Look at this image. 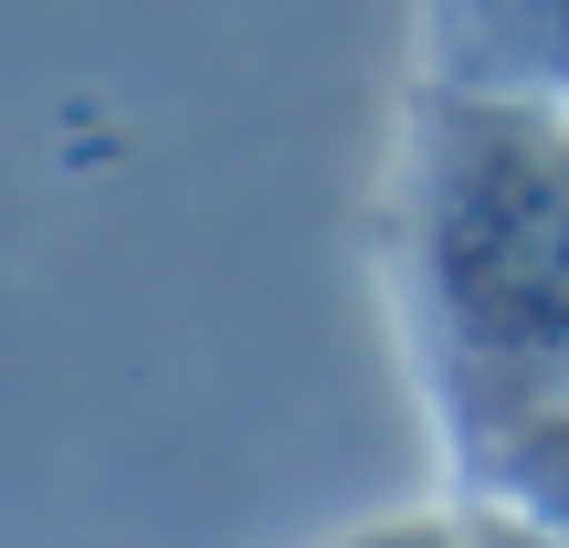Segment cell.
Masks as SVG:
<instances>
[{"instance_id":"6da1fadb","label":"cell","mask_w":569,"mask_h":548,"mask_svg":"<svg viewBox=\"0 0 569 548\" xmlns=\"http://www.w3.org/2000/svg\"><path fill=\"white\" fill-rule=\"evenodd\" d=\"M390 285L453 475L569 411V106L422 74L390 159Z\"/></svg>"},{"instance_id":"7a4b0ae2","label":"cell","mask_w":569,"mask_h":548,"mask_svg":"<svg viewBox=\"0 0 569 548\" xmlns=\"http://www.w3.org/2000/svg\"><path fill=\"white\" fill-rule=\"evenodd\" d=\"M422 74L569 106V0H432L422 11Z\"/></svg>"},{"instance_id":"3957f363","label":"cell","mask_w":569,"mask_h":548,"mask_svg":"<svg viewBox=\"0 0 569 548\" xmlns=\"http://www.w3.org/2000/svg\"><path fill=\"white\" fill-rule=\"evenodd\" d=\"M465 496H486V507L528 517L538 538L569 548V411H538V422H517L507 444L486 454V465L465 475Z\"/></svg>"},{"instance_id":"277c9868","label":"cell","mask_w":569,"mask_h":548,"mask_svg":"<svg viewBox=\"0 0 569 548\" xmlns=\"http://www.w3.org/2000/svg\"><path fill=\"white\" fill-rule=\"evenodd\" d=\"M338 548H475V528H465V496H453V507H401V517H369V528H348Z\"/></svg>"},{"instance_id":"5b68a950","label":"cell","mask_w":569,"mask_h":548,"mask_svg":"<svg viewBox=\"0 0 569 548\" xmlns=\"http://www.w3.org/2000/svg\"><path fill=\"white\" fill-rule=\"evenodd\" d=\"M465 528H475V548H559V538H538L528 517H507V507H486V496H465Z\"/></svg>"}]
</instances>
